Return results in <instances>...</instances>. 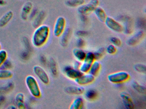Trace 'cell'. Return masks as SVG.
Returning a JSON list of instances; mask_svg holds the SVG:
<instances>
[{"instance_id": "6da1fadb", "label": "cell", "mask_w": 146, "mask_h": 109, "mask_svg": "<svg viewBox=\"0 0 146 109\" xmlns=\"http://www.w3.org/2000/svg\"><path fill=\"white\" fill-rule=\"evenodd\" d=\"M50 35V28L47 25L42 24L36 28L32 37L31 42L34 47L41 48L48 41Z\"/></svg>"}, {"instance_id": "7a4b0ae2", "label": "cell", "mask_w": 146, "mask_h": 109, "mask_svg": "<svg viewBox=\"0 0 146 109\" xmlns=\"http://www.w3.org/2000/svg\"><path fill=\"white\" fill-rule=\"evenodd\" d=\"M25 84L31 95L36 98L42 96V91L36 78L31 75L27 76L25 78Z\"/></svg>"}, {"instance_id": "3957f363", "label": "cell", "mask_w": 146, "mask_h": 109, "mask_svg": "<svg viewBox=\"0 0 146 109\" xmlns=\"http://www.w3.org/2000/svg\"><path fill=\"white\" fill-rule=\"evenodd\" d=\"M107 78L111 83L120 84L129 81L130 78V76L127 72L121 71L109 74Z\"/></svg>"}, {"instance_id": "277c9868", "label": "cell", "mask_w": 146, "mask_h": 109, "mask_svg": "<svg viewBox=\"0 0 146 109\" xmlns=\"http://www.w3.org/2000/svg\"><path fill=\"white\" fill-rule=\"evenodd\" d=\"M100 4L99 0H90L88 3H84L78 8V12L81 15H89L94 12L96 7Z\"/></svg>"}, {"instance_id": "5b68a950", "label": "cell", "mask_w": 146, "mask_h": 109, "mask_svg": "<svg viewBox=\"0 0 146 109\" xmlns=\"http://www.w3.org/2000/svg\"><path fill=\"white\" fill-rule=\"evenodd\" d=\"M66 21L65 18L63 16H60L55 20L54 26L53 35L55 37H59L61 36L66 30Z\"/></svg>"}, {"instance_id": "8992f818", "label": "cell", "mask_w": 146, "mask_h": 109, "mask_svg": "<svg viewBox=\"0 0 146 109\" xmlns=\"http://www.w3.org/2000/svg\"><path fill=\"white\" fill-rule=\"evenodd\" d=\"M33 71L35 75L41 82L45 85H48L50 83V78L45 69L39 65H36L33 67Z\"/></svg>"}, {"instance_id": "52a82bcc", "label": "cell", "mask_w": 146, "mask_h": 109, "mask_svg": "<svg viewBox=\"0 0 146 109\" xmlns=\"http://www.w3.org/2000/svg\"><path fill=\"white\" fill-rule=\"evenodd\" d=\"M104 23L108 29L114 32L121 33L123 32V25L112 17L108 16Z\"/></svg>"}, {"instance_id": "ba28073f", "label": "cell", "mask_w": 146, "mask_h": 109, "mask_svg": "<svg viewBox=\"0 0 146 109\" xmlns=\"http://www.w3.org/2000/svg\"><path fill=\"white\" fill-rule=\"evenodd\" d=\"M63 72L67 78L75 80L83 74L79 70L73 68L72 66L67 65L64 67Z\"/></svg>"}, {"instance_id": "9c48e42d", "label": "cell", "mask_w": 146, "mask_h": 109, "mask_svg": "<svg viewBox=\"0 0 146 109\" xmlns=\"http://www.w3.org/2000/svg\"><path fill=\"white\" fill-rule=\"evenodd\" d=\"M95 80V77L90 73H83L75 80L78 85L81 86H87L93 83Z\"/></svg>"}, {"instance_id": "30bf717a", "label": "cell", "mask_w": 146, "mask_h": 109, "mask_svg": "<svg viewBox=\"0 0 146 109\" xmlns=\"http://www.w3.org/2000/svg\"><path fill=\"white\" fill-rule=\"evenodd\" d=\"M120 96L125 108L127 109H134L135 104L129 94L123 92L121 93Z\"/></svg>"}, {"instance_id": "8fae6325", "label": "cell", "mask_w": 146, "mask_h": 109, "mask_svg": "<svg viewBox=\"0 0 146 109\" xmlns=\"http://www.w3.org/2000/svg\"><path fill=\"white\" fill-rule=\"evenodd\" d=\"M33 3L31 1H27L23 5L21 11V18L23 20H27L29 15L33 9Z\"/></svg>"}, {"instance_id": "7c38bea8", "label": "cell", "mask_w": 146, "mask_h": 109, "mask_svg": "<svg viewBox=\"0 0 146 109\" xmlns=\"http://www.w3.org/2000/svg\"><path fill=\"white\" fill-rule=\"evenodd\" d=\"M66 93L72 95H80L84 93L85 89L83 86H71L64 89Z\"/></svg>"}, {"instance_id": "4fadbf2b", "label": "cell", "mask_w": 146, "mask_h": 109, "mask_svg": "<svg viewBox=\"0 0 146 109\" xmlns=\"http://www.w3.org/2000/svg\"><path fill=\"white\" fill-rule=\"evenodd\" d=\"M144 35V33L143 31H138L127 40V44L130 46H134L137 45L142 40Z\"/></svg>"}, {"instance_id": "5bb4252c", "label": "cell", "mask_w": 146, "mask_h": 109, "mask_svg": "<svg viewBox=\"0 0 146 109\" xmlns=\"http://www.w3.org/2000/svg\"><path fill=\"white\" fill-rule=\"evenodd\" d=\"M14 16V13L12 11H8L0 18V27H5L8 24Z\"/></svg>"}, {"instance_id": "9a60e30c", "label": "cell", "mask_w": 146, "mask_h": 109, "mask_svg": "<svg viewBox=\"0 0 146 109\" xmlns=\"http://www.w3.org/2000/svg\"><path fill=\"white\" fill-rule=\"evenodd\" d=\"M46 18V13L44 11H42L38 14L32 22V26L36 28L42 24Z\"/></svg>"}, {"instance_id": "2e32d148", "label": "cell", "mask_w": 146, "mask_h": 109, "mask_svg": "<svg viewBox=\"0 0 146 109\" xmlns=\"http://www.w3.org/2000/svg\"><path fill=\"white\" fill-rule=\"evenodd\" d=\"M96 17L102 23H104L108 17L107 14L105 10L102 8L98 7L94 12Z\"/></svg>"}, {"instance_id": "e0dca14e", "label": "cell", "mask_w": 146, "mask_h": 109, "mask_svg": "<svg viewBox=\"0 0 146 109\" xmlns=\"http://www.w3.org/2000/svg\"><path fill=\"white\" fill-rule=\"evenodd\" d=\"M84 100L81 97H78L76 98L72 101L70 106V109H82L84 106Z\"/></svg>"}, {"instance_id": "ac0fdd59", "label": "cell", "mask_w": 146, "mask_h": 109, "mask_svg": "<svg viewBox=\"0 0 146 109\" xmlns=\"http://www.w3.org/2000/svg\"><path fill=\"white\" fill-rule=\"evenodd\" d=\"M101 69V64L98 60H95L91 64L89 73L95 77L99 74Z\"/></svg>"}, {"instance_id": "d6986e66", "label": "cell", "mask_w": 146, "mask_h": 109, "mask_svg": "<svg viewBox=\"0 0 146 109\" xmlns=\"http://www.w3.org/2000/svg\"><path fill=\"white\" fill-rule=\"evenodd\" d=\"M72 53L76 60L82 62L86 57V53L82 49L76 48L73 49Z\"/></svg>"}, {"instance_id": "ffe728a7", "label": "cell", "mask_w": 146, "mask_h": 109, "mask_svg": "<svg viewBox=\"0 0 146 109\" xmlns=\"http://www.w3.org/2000/svg\"><path fill=\"white\" fill-rule=\"evenodd\" d=\"M48 64L52 75L53 76H57L58 74V66L55 60L53 58H51L48 62Z\"/></svg>"}, {"instance_id": "44dd1931", "label": "cell", "mask_w": 146, "mask_h": 109, "mask_svg": "<svg viewBox=\"0 0 146 109\" xmlns=\"http://www.w3.org/2000/svg\"><path fill=\"white\" fill-rule=\"evenodd\" d=\"M71 31L69 28L66 29L63 34L61 35L60 43L63 47H65L68 45V42L70 39Z\"/></svg>"}, {"instance_id": "7402d4cb", "label": "cell", "mask_w": 146, "mask_h": 109, "mask_svg": "<svg viewBox=\"0 0 146 109\" xmlns=\"http://www.w3.org/2000/svg\"><path fill=\"white\" fill-rule=\"evenodd\" d=\"M84 97L87 100L93 101L95 100L98 96V92L94 89H89L84 92Z\"/></svg>"}, {"instance_id": "603a6c76", "label": "cell", "mask_w": 146, "mask_h": 109, "mask_svg": "<svg viewBox=\"0 0 146 109\" xmlns=\"http://www.w3.org/2000/svg\"><path fill=\"white\" fill-rule=\"evenodd\" d=\"M85 3V0H67L65 4L71 8L78 7Z\"/></svg>"}, {"instance_id": "cb8c5ba5", "label": "cell", "mask_w": 146, "mask_h": 109, "mask_svg": "<svg viewBox=\"0 0 146 109\" xmlns=\"http://www.w3.org/2000/svg\"><path fill=\"white\" fill-rule=\"evenodd\" d=\"M13 75L12 72L10 70L0 68V80L11 79Z\"/></svg>"}, {"instance_id": "d4e9b609", "label": "cell", "mask_w": 146, "mask_h": 109, "mask_svg": "<svg viewBox=\"0 0 146 109\" xmlns=\"http://www.w3.org/2000/svg\"><path fill=\"white\" fill-rule=\"evenodd\" d=\"M132 87L133 89L137 93L141 94H145L146 92V87L139 83L137 81L133 82L132 83Z\"/></svg>"}, {"instance_id": "484cf974", "label": "cell", "mask_w": 146, "mask_h": 109, "mask_svg": "<svg viewBox=\"0 0 146 109\" xmlns=\"http://www.w3.org/2000/svg\"><path fill=\"white\" fill-rule=\"evenodd\" d=\"M92 63L86 60H84L81 63L79 70L82 73H88Z\"/></svg>"}, {"instance_id": "4316f807", "label": "cell", "mask_w": 146, "mask_h": 109, "mask_svg": "<svg viewBox=\"0 0 146 109\" xmlns=\"http://www.w3.org/2000/svg\"><path fill=\"white\" fill-rule=\"evenodd\" d=\"M134 69L138 73L141 74H145L146 72V66L145 64H137L134 65Z\"/></svg>"}, {"instance_id": "83f0119b", "label": "cell", "mask_w": 146, "mask_h": 109, "mask_svg": "<svg viewBox=\"0 0 146 109\" xmlns=\"http://www.w3.org/2000/svg\"><path fill=\"white\" fill-rule=\"evenodd\" d=\"M15 101L17 105L24 103L25 101V96L24 94L22 93L17 94L15 97Z\"/></svg>"}, {"instance_id": "f1b7e54d", "label": "cell", "mask_w": 146, "mask_h": 109, "mask_svg": "<svg viewBox=\"0 0 146 109\" xmlns=\"http://www.w3.org/2000/svg\"><path fill=\"white\" fill-rule=\"evenodd\" d=\"M106 49L104 48H100L94 53L96 60H98L103 57L106 53Z\"/></svg>"}, {"instance_id": "f546056e", "label": "cell", "mask_w": 146, "mask_h": 109, "mask_svg": "<svg viewBox=\"0 0 146 109\" xmlns=\"http://www.w3.org/2000/svg\"><path fill=\"white\" fill-rule=\"evenodd\" d=\"M8 53L5 49H0V68L7 59Z\"/></svg>"}, {"instance_id": "4dcf8cb0", "label": "cell", "mask_w": 146, "mask_h": 109, "mask_svg": "<svg viewBox=\"0 0 146 109\" xmlns=\"http://www.w3.org/2000/svg\"><path fill=\"white\" fill-rule=\"evenodd\" d=\"M7 86H5L2 88H0V94H4L5 93H8L10 91H11L12 89H13V84L12 83H10L7 84Z\"/></svg>"}, {"instance_id": "1f68e13d", "label": "cell", "mask_w": 146, "mask_h": 109, "mask_svg": "<svg viewBox=\"0 0 146 109\" xmlns=\"http://www.w3.org/2000/svg\"><path fill=\"white\" fill-rule=\"evenodd\" d=\"M106 51L108 54L113 55L117 53V49L116 47L113 45L112 44H111L107 46L106 49Z\"/></svg>"}, {"instance_id": "d6a6232c", "label": "cell", "mask_w": 146, "mask_h": 109, "mask_svg": "<svg viewBox=\"0 0 146 109\" xmlns=\"http://www.w3.org/2000/svg\"><path fill=\"white\" fill-rule=\"evenodd\" d=\"M110 41L111 44L115 47H120L122 45V41L120 38L117 37H112L110 38Z\"/></svg>"}, {"instance_id": "836d02e7", "label": "cell", "mask_w": 146, "mask_h": 109, "mask_svg": "<svg viewBox=\"0 0 146 109\" xmlns=\"http://www.w3.org/2000/svg\"><path fill=\"white\" fill-rule=\"evenodd\" d=\"M84 60L89 61L90 63H93L96 60L94 53L93 52H89L86 53V57Z\"/></svg>"}, {"instance_id": "e575fe53", "label": "cell", "mask_w": 146, "mask_h": 109, "mask_svg": "<svg viewBox=\"0 0 146 109\" xmlns=\"http://www.w3.org/2000/svg\"><path fill=\"white\" fill-rule=\"evenodd\" d=\"M85 41L82 37H78L76 41V46L78 48L82 49L85 47Z\"/></svg>"}, {"instance_id": "d590c367", "label": "cell", "mask_w": 146, "mask_h": 109, "mask_svg": "<svg viewBox=\"0 0 146 109\" xmlns=\"http://www.w3.org/2000/svg\"><path fill=\"white\" fill-rule=\"evenodd\" d=\"M12 64L11 62L9 60H7V59L4 62V64L2 65V66L0 68L3 69H6V70H9L11 67Z\"/></svg>"}, {"instance_id": "8d00e7d4", "label": "cell", "mask_w": 146, "mask_h": 109, "mask_svg": "<svg viewBox=\"0 0 146 109\" xmlns=\"http://www.w3.org/2000/svg\"><path fill=\"white\" fill-rule=\"evenodd\" d=\"M88 32L84 30H78L76 32V35L78 37H82L88 35Z\"/></svg>"}, {"instance_id": "74e56055", "label": "cell", "mask_w": 146, "mask_h": 109, "mask_svg": "<svg viewBox=\"0 0 146 109\" xmlns=\"http://www.w3.org/2000/svg\"><path fill=\"white\" fill-rule=\"evenodd\" d=\"M81 63H82V62H80V61L76 60V61H74V63H73L72 67H73V68H75V69H78V70H79L80 66H81Z\"/></svg>"}, {"instance_id": "f35d334b", "label": "cell", "mask_w": 146, "mask_h": 109, "mask_svg": "<svg viewBox=\"0 0 146 109\" xmlns=\"http://www.w3.org/2000/svg\"><path fill=\"white\" fill-rule=\"evenodd\" d=\"M41 62H42V63L44 64H46L47 63V61L46 59V57H44V56H42L41 58Z\"/></svg>"}, {"instance_id": "ab89813d", "label": "cell", "mask_w": 146, "mask_h": 109, "mask_svg": "<svg viewBox=\"0 0 146 109\" xmlns=\"http://www.w3.org/2000/svg\"><path fill=\"white\" fill-rule=\"evenodd\" d=\"M7 4L5 0H0V6H5Z\"/></svg>"}, {"instance_id": "60d3db41", "label": "cell", "mask_w": 146, "mask_h": 109, "mask_svg": "<svg viewBox=\"0 0 146 109\" xmlns=\"http://www.w3.org/2000/svg\"><path fill=\"white\" fill-rule=\"evenodd\" d=\"M13 105L10 106V107H8V108H9V109H16V108H17L16 106H13Z\"/></svg>"}, {"instance_id": "b9f144b4", "label": "cell", "mask_w": 146, "mask_h": 109, "mask_svg": "<svg viewBox=\"0 0 146 109\" xmlns=\"http://www.w3.org/2000/svg\"><path fill=\"white\" fill-rule=\"evenodd\" d=\"M1 49V43H0V49Z\"/></svg>"}]
</instances>
